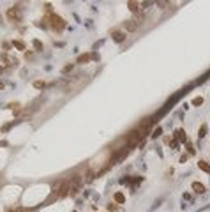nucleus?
I'll use <instances>...</instances> for the list:
<instances>
[{
    "mask_svg": "<svg viewBox=\"0 0 210 212\" xmlns=\"http://www.w3.org/2000/svg\"><path fill=\"white\" fill-rule=\"evenodd\" d=\"M81 184H83V177H80V175H72L71 180H69V191H71V195H76V193L80 191Z\"/></svg>",
    "mask_w": 210,
    "mask_h": 212,
    "instance_id": "f257e3e1",
    "label": "nucleus"
},
{
    "mask_svg": "<svg viewBox=\"0 0 210 212\" xmlns=\"http://www.w3.org/2000/svg\"><path fill=\"white\" fill-rule=\"evenodd\" d=\"M140 138H143V133L138 131V129H134V131L129 133V136H127V143H129V145H136V143L140 142Z\"/></svg>",
    "mask_w": 210,
    "mask_h": 212,
    "instance_id": "f03ea898",
    "label": "nucleus"
},
{
    "mask_svg": "<svg viewBox=\"0 0 210 212\" xmlns=\"http://www.w3.org/2000/svg\"><path fill=\"white\" fill-rule=\"evenodd\" d=\"M7 18H9L11 21H19V19H21V14H19V11H18V9H14V7H12V9H9V11H7Z\"/></svg>",
    "mask_w": 210,
    "mask_h": 212,
    "instance_id": "7ed1b4c3",
    "label": "nucleus"
},
{
    "mask_svg": "<svg viewBox=\"0 0 210 212\" xmlns=\"http://www.w3.org/2000/svg\"><path fill=\"white\" fill-rule=\"evenodd\" d=\"M51 25H53V27H57V30H62V28L65 27V23H64L58 16H51Z\"/></svg>",
    "mask_w": 210,
    "mask_h": 212,
    "instance_id": "20e7f679",
    "label": "nucleus"
},
{
    "mask_svg": "<svg viewBox=\"0 0 210 212\" xmlns=\"http://www.w3.org/2000/svg\"><path fill=\"white\" fill-rule=\"evenodd\" d=\"M136 28H138V21L136 19H127L125 21V30L127 32H134Z\"/></svg>",
    "mask_w": 210,
    "mask_h": 212,
    "instance_id": "39448f33",
    "label": "nucleus"
},
{
    "mask_svg": "<svg viewBox=\"0 0 210 212\" xmlns=\"http://www.w3.org/2000/svg\"><path fill=\"white\" fill-rule=\"evenodd\" d=\"M113 41L115 42H124L125 41V34L124 32H113Z\"/></svg>",
    "mask_w": 210,
    "mask_h": 212,
    "instance_id": "423d86ee",
    "label": "nucleus"
},
{
    "mask_svg": "<svg viewBox=\"0 0 210 212\" xmlns=\"http://www.w3.org/2000/svg\"><path fill=\"white\" fill-rule=\"evenodd\" d=\"M193 189H194L198 195H203V193H205V186H203L201 182H193Z\"/></svg>",
    "mask_w": 210,
    "mask_h": 212,
    "instance_id": "0eeeda50",
    "label": "nucleus"
},
{
    "mask_svg": "<svg viewBox=\"0 0 210 212\" xmlns=\"http://www.w3.org/2000/svg\"><path fill=\"white\" fill-rule=\"evenodd\" d=\"M175 138H177L178 142H186V140H187V138H186V131H184V129H177V131H175Z\"/></svg>",
    "mask_w": 210,
    "mask_h": 212,
    "instance_id": "6e6552de",
    "label": "nucleus"
},
{
    "mask_svg": "<svg viewBox=\"0 0 210 212\" xmlns=\"http://www.w3.org/2000/svg\"><path fill=\"white\" fill-rule=\"evenodd\" d=\"M127 5H129V11H131V12H138V11H140V4H138V2H127Z\"/></svg>",
    "mask_w": 210,
    "mask_h": 212,
    "instance_id": "1a4fd4ad",
    "label": "nucleus"
},
{
    "mask_svg": "<svg viewBox=\"0 0 210 212\" xmlns=\"http://www.w3.org/2000/svg\"><path fill=\"white\" fill-rule=\"evenodd\" d=\"M198 166H200V168H201L203 172L210 173V165H209V163H205V161H200V163H198Z\"/></svg>",
    "mask_w": 210,
    "mask_h": 212,
    "instance_id": "9d476101",
    "label": "nucleus"
},
{
    "mask_svg": "<svg viewBox=\"0 0 210 212\" xmlns=\"http://www.w3.org/2000/svg\"><path fill=\"white\" fill-rule=\"evenodd\" d=\"M124 200H125V196L122 193H115V202L117 203H124Z\"/></svg>",
    "mask_w": 210,
    "mask_h": 212,
    "instance_id": "9b49d317",
    "label": "nucleus"
},
{
    "mask_svg": "<svg viewBox=\"0 0 210 212\" xmlns=\"http://www.w3.org/2000/svg\"><path fill=\"white\" fill-rule=\"evenodd\" d=\"M12 46H16L18 50H25V44L21 41H12Z\"/></svg>",
    "mask_w": 210,
    "mask_h": 212,
    "instance_id": "f8f14e48",
    "label": "nucleus"
},
{
    "mask_svg": "<svg viewBox=\"0 0 210 212\" xmlns=\"http://www.w3.org/2000/svg\"><path fill=\"white\" fill-rule=\"evenodd\" d=\"M193 104H194V106L203 104V97H194V99H193Z\"/></svg>",
    "mask_w": 210,
    "mask_h": 212,
    "instance_id": "ddd939ff",
    "label": "nucleus"
},
{
    "mask_svg": "<svg viewBox=\"0 0 210 212\" xmlns=\"http://www.w3.org/2000/svg\"><path fill=\"white\" fill-rule=\"evenodd\" d=\"M205 134H207V126H201V127H200V134H198V136H200V138H205Z\"/></svg>",
    "mask_w": 210,
    "mask_h": 212,
    "instance_id": "4468645a",
    "label": "nucleus"
},
{
    "mask_svg": "<svg viewBox=\"0 0 210 212\" xmlns=\"http://www.w3.org/2000/svg\"><path fill=\"white\" fill-rule=\"evenodd\" d=\"M34 48H35V50H42V44H41V41H37V39H35V41H34Z\"/></svg>",
    "mask_w": 210,
    "mask_h": 212,
    "instance_id": "2eb2a0df",
    "label": "nucleus"
},
{
    "mask_svg": "<svg viewBox=\"0 0 210 212\" xmlns=\"http://www.w3.org/2000/svg\"><path fill=\"white\" fill-rule=\"evenodd\" d=\"M34 87H35V88H42L44 83H42V81H34Z\"/></svg>",
    "mask_w": 210,
    "mask_h": 212,
    "instance_id": "dca6fc26",
    "label": "nucleus"
},
{
    "mask_svg": "<svg viewBox=\"0 0 210 212\" xmlns=\"http://www.w3.org/2000/svg\"><path fill=\"white\" fill-rule=\"evenodd\" d=\"M161 133H163V129H161V127H157V129L154 131V138H157V136H161Z\"/></svg>",
    "mask_w": 210,
    "mask_h": 212,
    "instance_id": "f3484780",
    "label": "nucleus"
},
{
    "mask_svg": "<svg viewBox=\"0 0 210 212\" xmlns=\"http://www.w3.org/2000/svg\"><path fill=\"white\" fill-rule=\"evenodd\" d=\"M87 60H88V55H83V57L78 58V62H87Z\"/></svg>",
    "mask_w": 210,
    "mask_h": 212,
    "instance_id": "a211bd4d",
    "label": "nucleus"
},
{
    "mask_svg": "<svg viewBox=\"0 0 210 212\" xmlns=\"http://www.w3.org/2000/svg\"><path fill=\"white\" fill-rule=\"evenodd\" d=\"M71 69H72V65H65V67H64V73H67V71H71Z\"/></svg>",
    "mask_w": 210,
    "mask_h": 212,
    "instance_id": "6ab92c4d",
    "label": "nucleus"
},
{
    "mask_svg": "<svg viewBox=\"0 0 210 212\" xmlns=\"http://www.w3.org/2000/svg\"><path fill=\"white\" fill-rule=\"evenodd\" d=\"M2 87H4V85H2V83H0V88H2Z\"/></svg>",
    "mask_w": 210,
    "mask_h": 212,
    "instance_id": "aec40b11",
    "label": "nucleus"
}]
</instances>
